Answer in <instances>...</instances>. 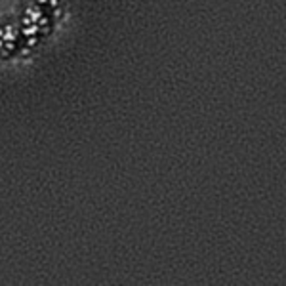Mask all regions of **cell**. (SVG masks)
<instances>
[{"instance_id": "cell-1", "label": "cell", "mask_w": 286, "mask_h": 286, "mask_svg": "<svg viewBox=\"0 0 286 286\" xmlns=\"http://www.w3.org/2000/svg\"><path fill=\"white\" fill-rule=\"evenodd\" d=\"M38 31V25H35V23H31V25H27L25 29H23V33L25 35H35Z\"/></svg>"}, {"instance_id": "cell-3", "label": "cell", "mask_w": 286, "mask_h": 286, "mask_svg": "<svg viewBox=\"0 0 286 286\" xmlns=\"http://www.w3.org/2000/svg\"><path fill=\"white\" fill-rule=\"evenodd\" d=\"M13 36H16V35H13V31H12L10 27H8V29H4V35H2V38H4V40H13Z\"/></svg>"}, {"instance_id": "cell-4", "label": "cell", "mask_w": 286, "mask_h": 286, "mask_svg": "<svg viewBox=\"0 0 286 286\" xmlns=\"http://www.w3.org/2000/svg\"><path fill=\"white\" fill-rule=\"evenodd\" d=\"M2 44H4V42H2V38H0V46H2Z\"/></svg>"}, {"instance_id": "cell-5", "label": "cell", "mask_w": 286, "mask_h": 286, "mask_svg": "<svg viewBox=\"0 0 286 286\" xmlns=\"http://www.w3.org/2000/svg\"><path fill=\"white\" fill-rule=\"evenodd\" d=\"M40 2H46V0H40Z\"/></svg>"}, {"instance_id": "cell-2", "label": "cell", "mask_w": 286, "mask_h": 286, "mask_svg": "<svg viewBox=\"0 0 286 286\" xmlns=\"http://www.w3.org/2000/svg\"><path fill=\"white\" fill-rule=\"evenodd\" d=\"M40 16H42V13H40L38 10H33V12H29V17H27V19H29V21H38Z\"/></svg>"}]
</instances>
